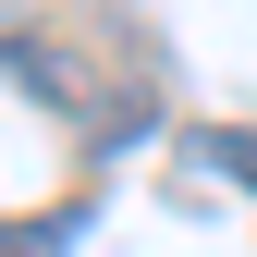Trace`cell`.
<instances>
[{
	"label": "cell",
	"mask_w": 257,
	"mask_h": 257,
	"mask_svg": "<svg viewBox=\"0 0 257 257\" xmlns=\"http://www.w3.org/2000/svg\"><path fill=\"white\" fill-rule=\"evenodd\" d=\"M86 233V208H49V220H13V233H0V257H61Z\"/></svg>",
	"instance_id": "cell-3"
},
{
	"label": "cell",
	"mask_w": 257,
	"mask_h": 257,
	"mask_svg": "<svg viewBox=\"0 0 257 257\" xmlns=\"http://www.w3.org/2000/svg\"><path fill=\"white\" fill-rule=\"evenodd\" d=\"M0 74H13V86H25L37 110H61V122H86V110H98V86H86V61H61L49 37H13V49H0Z\"/></svg>",
	"instance_id": "cell-1"
},
{
	"label": "cell",
	"mask_w": 257,
	"mask_h": 257,
	"mask_svg": "<svg viewBox=\"0 0 257 257\" xmlns=\"http://www.w3.org/2000/svg\"><path fill=\"white\" fill-rule=\"evenodd\" d=\"M184 172L245 184V196H257V122H196V135H184Z\"/></svg>",
	"instance_id": "cell-2"
}]
</instances>
